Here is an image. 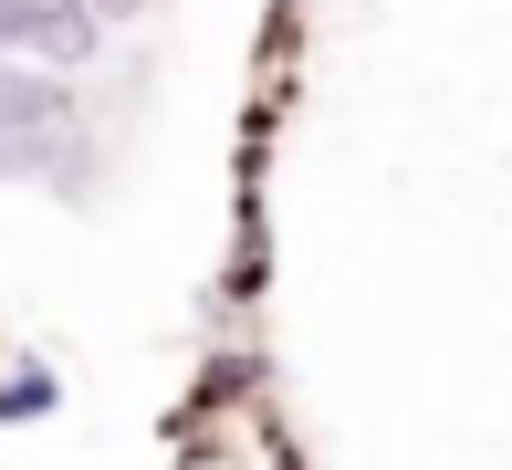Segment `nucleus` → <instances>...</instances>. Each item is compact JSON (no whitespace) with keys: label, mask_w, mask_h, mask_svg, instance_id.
Returning <instances> with one entry per match:
<instances>
[{"label":"nucleus","mask_w":512,"mask_h":470,"mask_svg":"<svg viewBox=\"0 0 512 470\" xmlns=\"http://www.w3.org/2000/svg\"><path fill=\"white\" fill-rule=\"evenodd\" d=\"M0 53L95 63V0H0Z\"/></svg>","instance_id":"f257e3e1"},{"label":"nucleus","mask_w":512,"mask_h":470,"mask_svg":"<svg viewBox=\"0 0 512 470\" xmlns=\"http://www.w3.org/2000/svg\"><path fill=\"white\" fill-rule=\"evenodd\" d=\"M95 11H147V0H95Z\"/></svg>","instance_id":"f03ea898"}]
</instances>
